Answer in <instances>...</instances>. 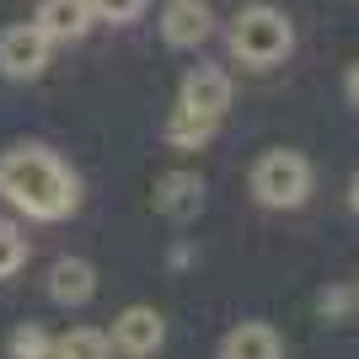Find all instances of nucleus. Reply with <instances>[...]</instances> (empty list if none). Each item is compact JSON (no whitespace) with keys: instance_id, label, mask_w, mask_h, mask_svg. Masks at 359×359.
<instances>
[{"instance_id":"f257e3e1","label":"nucleus","mask_w":359,"mask_h":359,"mask_svg":"<svg viewBox=\"0 0 359 359\" xmlns=\"http://www.w3.org/2000/svg\"><path fill=\"white\" fill-rule=\"evenodd\" d=\"M0 198L32 220H65L75 210V177L54 150L11 145L0 156Z\"/></svg>"},{"instance_id":"f03ea898","label":"nucleus","mask_w":359,"mask_h":359,"mask_svg":"<svg viewBox=\"0 0 359 359\" xmlns=\"http://www.w3.org/2000/svg\"><path fill=\"white\" fill-rule=\"evenodd\" d=\"M290 43H295V27H290L285 11H273V6H247V11H236V22H231V54H236L241 65H279L290 54Z\"/></svg>"},{"instance_id":"7ed1b4c3","label":"nucleus","mask_w":359,"mask_h":359,"mask_svg":"<svg viewBox=\"0 0 359 359\" xmlns=\"http://www.w3.org/2000/svg\"><path fill=\"white\" fill-rule=\"evenodd\" d=\"M252 194H257V204H269V210H295V204H306V194H311V161H306L300 150H269V156H257Z\"/></svg>"},{"instance_id":"20e7f679","label":"nucleus","mask_w":359,"mask_h":359,"mask_svg":"<svg viewBox=\"0 0 359 359\" xmlns=\"http://www.w3.org/2000/svg\"><path fill=\"white\" fill-rule=\"evenodd\" d=\"M177 107H188V113H198V118L220 123L225 107H231V75L215 70V65H194V70L182 75V97Z\"/></svg>"},{"instance_id":"39448f33","label":"nucleus","mask_w":359,"mask_h":359,"mask_svg":"<svg viewBox=\"0 0 359 359\" xmlns=\"http://www.w3.org/2000/svg\"><path fill=\"white\" fill-rule=\"evenodd\" d=\"M43 65H48V38L32 22L0 32V70L11 81H32V75H43Z\"/></svg>"},{"instance_id":"423d86ee","label":"nucleus","mask_w":359,"mask_h":359,"mask_svg":"<svg viewBox=\"0 0 359 359\" xmlns=\"http://www.w3.org/2000/svg\"><path fill=\"white\" fill-rule=\"evenodd\" d=\"M107 344L118 348V354H129V359L156 354V348L166 344V322H161V311H150V306H129V311L113 322V338H107Z\"/></svg>"},{"instance_id":"0eeeda50","label":"nucleus","mask_w":359,"mask_h":359,"mask_svg":"<svg viewBox=\"0 0 359 359\" xmlns=\"http://www.w3.org/2000/svg\"><path fill=\"white\" fill-rule=\"evenodd\" d=\"M210 27H215V11L204 0H172L161 11V38L172 48H198L210 38Z\"/></svg>"},{"instance_id":"6e6552de","label":"nucleus","mask_w":359,"mask_h":359,"mask_svg":"<svg viewBox=\"0 0 359 359\" xmlns=\"http://www.w3.org/2000/svg\"><path fill=\"white\" fill-rule=\"evenodd\" d=\"M91 22H97V16H91L86 0H43L38 16H32V27L43 32L48 43H70V38H81Z\"/></svg>"},{"instance_id":"1a4fd4ad","label":"nucleus","mask_w":359,"mask_h":359,"mask_svg":"<svg viewBox=\"0 0 359 359\" xmlns=\"http://www.w3.org/2000/svg\"><path fill=\"white\" fill-rule=\"evenodd\" d=\"M156 210H161L166 220H194V215L204 210V177H198V172H166V177L156 182Z\"/></svg>"},{"instance_id":"9d476101","label":"nucleus","mask_w":359,"mask_h":359,"mask_svg":"<svg viewBox=\"0 0 359 359\" xmlns=\"http://www.w3.org/2000/svg\"><path fill=\"white\" fill-rule=\"evenodd\" d=\"M220 359H285V338L269 322H241V327L225 332Z\"/></svg>"},{"instance_id":"9b49d317","label":"nucleus","mask_w":359,"mask_h":359,"mask_svg":"<svg viewBox=\"0 0 359 359\" xmlns=\"http://www.w3.org/2000/svg\"><path fill=\"white\" fill-rule=\"evenodd\" d=\"M48 295L60 300V306H86L97 295V269L81 263V257H60L54 269H48Z\"/></svg>"},{"instance_id":"f8f14e48","label":"nucleus","mask_w":359,"mask_h":359,"mask_svg":"<svg viewBox=\"0 0 359 359\" xmlns=\"http://www.w3.org/2000/svg\"><path fill=\"white\" fill-rule=\"evenodd\" d=\"M210 135H215V123H210V118H198V113H188V107H172V118H166V140H172V145L198 150Z\"/></svg>"},{"instance_id":"ddd939ff","label":"nucleus","mask_w":359,"mask_h":359,"mask_svg":"<svg viewBox=\"0 0 359 359\" xmlns=\"http://www.w3.org/2000/svg\"><path fill=\"white\" fill-rule=\"evenodd\" d=\"M54 354L60 359H113V344H107V332H97V327H75L70 338L54 344Z\"/></svg>"},{"instance_id":"4468645a","label":"nucleus","mask_w":359,"mask_h":359,"mask_svg":"<svg viewBox=\"0 0 359 359\" xmlns=\"http://www.w3.org/2000/svg\"><path fill=\"white\" fill-rule=\"evenodd\" d=\"M11 359H60V354L43 338V327H16L11 332Z\"/></svg>"},{"instance_id":"2eb2a0df","label":"nucleus","mask_w":359,"mask_h":359,"mask_svg":"<svg viewBox=\"0 0 359 359\" xmlns=\"http://www.w3.org/2000/svg\"><path fill=\"white\" fill-rule=\"evenodd\" d=\"M22 263H27V241H22V231H16V225L0 220V279H11Z\"/></svg>"},{"instance_id":"dca6fc26","label":"nucleus","mask_w":359,"mask_h":359,"mask_svg":"<svg viewBox=\"0 0 359 359\" xmlns=\"http://www.w3.org/2000/svg\"><path fill=\"white\" fill-rule=\"evenodd\" d=\"M97 22H135L145 11V0H86Z\"/></svg>"},{"instance_id":"f3484780","label":"nucleus","mask_w":359,"mask_h":359,"mask_svg":"<svg viewBox=\"0 0 359 359\" xmlns=\"http://www.w3.org/2000/svg\"><path fill=\"white\" fill-rule=\"evenodd\" d=\"M344 311H348V295H344V290L322 295V316H344Z\"/></svg>"},{"instance_id":"a211bd4d","label":"nucleus","mask_w":359,"mask_h":359,"mask_svg":"<svg viewBox=\"0 0 359 359\" xmlns=\"http://www.w3.org/2000/svg\"><path fill=\"white\" fill-rule=\"evenodd\" d=\"M348 210L359 215V172H354V182H348Z\"/></svg>"},{"instance_id":"6ab92c4d","label":"nucleus","mask_w":359,"mask_h":359,"mask_svg":"<svg viewBox=\"0 0 359 359\" xmlns=\"http://www.w3.org/2000/svg\"><path fill=\"white\" fill-rule=\"evenodd\" d=\"M348 97H354V102H359V65H354V70H348Z\"/></svg>"}]
</instances>
